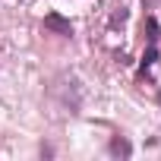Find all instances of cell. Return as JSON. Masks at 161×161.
Returning <instances> with one entry per match:
<instances>
[{
	"label": "cell",
	"mask_w": 161,
	"mask_h": 161,
	"mask_svg": "<svg viewBox=\"0 0 161 161\" xmlns=\"http://www.w3.org/2000/svg\"><path fill=\"white\" fill-rule=\"evenodd\" d=\"M44 29H51V32H57V35H73V25L63 19V16H57V13H51V16H44Z\"/></svg>",
	"instance_id": "cell-1"
},
{
	"label": "cell",
	"mask_w": 161,
	"mask_h": 161,
	"mask_svg": "<svg viewBox=\"0 0 161 161\" xmlns=\"http://www.w3.org/2000/svg\"><path fill=\"white\" fill-rule=\"evenodd\" d=\"M158 104H161V92H158Z\"/></svg>",
	"instance_id": "cell-4"
},
{
	"label": "cell",
	"mask_w": 161,
	"mask_h": 161,
	"mask_svg": "<svg viewBox=\"0 0 161 161\" xmlns=\"http://www.w3.org/2000/svg\"><path fill=\"white\" fill-rule=\"evenodd\" d=\"M145 3H152V0H145Z\"/></svg>",
	"instance_id": "cell-5"
},
{
	"label": "cell",
	"mask_w": 161,
	"mask_h": 161,
	"mask_svg": "<svg viewBox=\"0 0 161 161\" xmlns=\"http://www.w3.org/2000/svg\"><path fill=\"white\" fill-rule=\"evenodd\" d=\"M158 60V44H152L148 51H145V57H142V73H148V66Z\"/></svg>",
	"instance_id": "cell-3"
},
{
	"label": "cell",
	"mask_w": 161,
	"mask_h": 161,
	"mask_svg": "<svg viewBox=\"0 0 161 161\" xmlns=\"http://www.w3.org/2000/svg\"><path fill=\"white\" fill-rule=\"evenodd\" d=\"M130 152H133V145H130L126 139H120V136H117V139L111 142V155H123V158H130Z\"/></svg>",
	"instance_id": "cell-2"
}]
</instances>
